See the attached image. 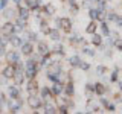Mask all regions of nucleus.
Here are the masks:
<instances>
[{"label":"nucleus","instance_id":"1","mask_svg":"<svg viewBox=\"0 0 122 114\" xmlns=\"http://www.w3.org/2000/svg\"><path fill=\"white\" fill-rule=\"evenodd\" d=\"M14 32H15V26L12 24V21H8V23H5V24L2 26V33H3V37H8V38H9Z\"/></svg>","mask_w":122,"mask_h":114},{"label":"nucleus","instance_id":"2","mask_svg":"<svg viewBox=\"0 0 122 114\" xmlns=\"http://www.w3.org/2000/svg\"><path fill=\"white\" fill-rule=\"evenodd\" d=\"M28 105L30 106V108H34V109H38L41 106L40 104V99H38L35 94H30V96L28 97Z\"/></svg>","mask_w":122,"mask_h":114},{"label":"nucleus","instance_id":"3","mask_svg":"<svg viewBox=\"0 0 122 114\" xmlns=\"http://www.w3.org/2000/svg\"><path fill=\"white\" fill-rule=\"evenodd\" d=\"M60 28L66 33H69L72 30V21L69 20V18H60Z\"/></svg>","mask_w":122,"mask_h":114},{"label":"nucleus","instance_id":"4","mask_svg":"<svg viewBox=\"0 0 122 114\" xmlns=\"http://www.w3.org/2000/svg\"><path fill=\"white\" fill-rule=\"evenodd\" d=\"M26 88H28V93L30 94H37L38 91V85H37V81H34V79H30L28 82V85H26Z\"/></svg>","mask_w":122,"mask_h":114},{"label":"nucleus","instance_id":"5","mask_svg":"<svg viewBox=\"0 0 122 114\" xmlns=\"http://www.w3.org/2000/svg\"><path fill=\"white\" fill-rule=\"evenodd\" d=\"M14 73H15V68H14L12 66H8V67H5V68H3V71H2V75L5 76V78H12Z\"/></svg>","mask_w":122,"mask_h":114},{"label":"nucleus","instance_id":"6","mask_svg":"<svg viewBox=\"0 0 122 114\" xmlns=\"http://www.w3.org/2000/svg\"><path fill=\"white\" fill-rule=\"evenodd\" d=\"M47 35H49V38H51V40L58 41V40H60V37H61V33H60V30H58V29H51Z\"/></svg>","mask_w":122,"mask_h":114},{"label":"nucleus","instance_id":"7","mask_svg":"<svg viewBox=\"0 0 122 114\" xmlns=\"http://www.w3.org/2000/svg\"><path fill=\"white\" fill-rule=\"evenodd\" d=\"M6 59H8V62H17L18 61V53L17 52H8L6 53Z\"/></svg>","mask_w":122,"mask_h":114},{"label":"nucleus","instance_id":"8","mask_svg":"<svg viewBox=\"0 0 122 114\" xmlns=\"http://www.w3.org/2000/svg\"><path fill=\"white\" fill-rule=\"evenodd\" d=\"M14 82L17 84V85H20V84H23V73H21V70H17L14 73Z\"/></svg>","mask_w":122,"mask_h":114},{"label":"nucleus","instance_id":"9","mask_svg":"<svg viewBox=\"0 0 122 114\" xmlns=\"http://www.w3.org/2000/svg\"><path fill=\"white\" fill-rule=\"evenodd\" d=\"M37 71H38L37 67H28V68H26V76H28L29 79H34L35 75H37Z\"/></svg>","mask_w":122,"mask_h":114},{"label":"nucleus","instance_id":"10","mask_svg":"<svg viewBox=\"0 0 122 114\" xmlns=\"http://www.w3.org/2000/svg\"><path fill=\"white\" fill-rule=\"evenodd\" d=\"M32 50H34V46L30 44V43H25V46L21 47V52L25 53V55H30Z\"/></svg>","mask_w":122,"mask_h":114},{"label":"nucleus","instance_id":"11","mask_svg":"<svg viewBox=\"0 0 122 114\" xmlns=\"http://www.w3.org/2000/svg\"><path fill=\"white\" fill-rule=\"evenodd\" d=\"M9 41H11V44H12V46H15V47H18V46L23 44L21 38H18V37H15V35H11L9 37Z\"/></svg>","mask_w":122,"mask_h":114},{"label":"nucleus","instance_id":"12","mask_svg":"<svg viewBox=\"0 0 122 114\" xmlns=\"http://www.w3.org/2000/svg\"><path fill=\"white\" fill-rule=\"evenodd\" d=\"M47 50H49L47 44H46L44 41H40V43H38V52H40L41 55H46V53H47Z\"/></svg>","mask_w":122,"mask_h":114},{"label":"nucleus","instance_id":"13","mask_svg":"<svg viewBox=\"0 0 122 114\" xmlns=\"http://www.w3.org/2000/svg\"><path fill=\"white\" fill-rule=\"evenodd\" d=\"M51 91L53 94H61V93H63V85H61L60 82H55V85H53V88Z\"/></svg>","mask_w":122,"mask_h":114},{"label":"nucleus","instance_id":"14","mask_svg":"<svg viewBox=\"0 0 122 114\" xmlns=\"http://www.w3.org/2000/svg\"><path fill=\"white\" fill-rule=\"evenodd\" d=\"M40 30H41L43 33H46V35L49 33V30H51V29H49V24H47V21H46V20L41 21V24H40Z\"/></svg>","mask_w":122,"mask_h":114},{"label":"nucleus","instance_id":"15","mask_svg":"<svg viewBox=\"0 0 122 114\" xmlns=\"http://www.w3.org/2000/svg\"><path fill=\"white\" fill-rule=\"evenodd\" d=\"M18 93H20V91L15 88V87H12V85L9 87V96L12 99H18Z\"/></svg>","mask_w":122,"mask_h":114},{"label":"nucleus","instance_id":"16","mask_svg":"<svg viewBox=\"0 0 122 114\" xmlns=\"http://www.w3.org/2000/svg\"><path fill=\"white\" fill-rule=\"evenodd\" d=\"M73 93H75V87H73V84H72V82H69L67 87H66V94H67V96H72Z\"/></svg>","mask_w":122,"mask_h":114},{"label":"nucleus","instance_id":"17","mask_svg":"<svg viewBox=\"0 0 122 114\" xmlns=\"http://www.w3.org/2000/svg\"><path fill=\"white\" fill-rule=\"evenodd\" d=\"M95 91H96L98 94H104L105 93V87L102 85V84H96V85H95Z\"/></svg>","mask_w":122,"mask_h":114},{"label":"nucleus","instance_id":"18","mask_svg":"<svg viewBox=\"0 0 122 114\" xmlns=\"http://www.w3.org/2000/svg\"><path fill=\"white\" fill-rule=\"evenodd\" d=\"M95 30H96V23H95V21H92L90 24L86 28V32H89V33H95Z\"/></svg>","mask_w":122,"mask_h":114},{"label":"nucleus","instance_id":"19","mask_svg":"<svg viewBox=\"0 0 122 114\" xmlns=\"http://www.w3.org/2000/svg\"><path fill=\"white\" fill-rule=\"evenodd\" d=\"M69 61H70V64H72L73 67H75V66H79V64H81V61H79V56H76V55H73Z\"/></svg>","mask_w":122,"mask_h":114},{"label":"nucleus","instance_id":"20","mask_svg":"<svg viewBox=\"0 0 122 114\" xmlns=\"http://www.w3.org/2000/svg\"><path fill=\"white\" fill-rule=\"evenodd\" d=\"M20 17L21 18H28L29 17V11H28V8H20Z\"/></svg>","mask_w":122,"mask_h":114},{"label":"nucleus","instance_id":"21","mask_svg":"<svg viewBox=\"0 0 122 114\" xmlns=\"http://www.w3.org/2000/svg\"><path fill=\"white\" fill-rule=\"evenodd\" d=\"M92 43H93V44L98 47V46H101V44H102V38L99 37V35H95V37H93V40H92Z\"/></svg>","mask_w":122,"mask_h":114},{"label":"nucleus","instance_id":"22","mask_svg":"<svg viewBox=\"0 0 122 114\" xmlns=\"http://www.w3.org/2000/svg\"><path fill=\"white\" fill-rule=\"evenodd\" d=\"M46 12H47V14H53V12H55V6H53V5H51V3H47V5H46Z\"/></svg>","mask_w":122,"mask_h":114},{"label":"nucleus","instance_id":"23","mask_svg":"<svg viewBox=\"0 0 122 114\" xmlns=\"http://www.w3.org/2000/svg\"><path fill=\"white\" fill-rule=\"evenodd\" d=\"M101 30H102V33H104V35H110V30H108V26H107L105 23H102V24H101Z\"/></svg>","mask_w":122,"mask_h":114},{"label":"nucleus","instance_id":"24","mask_svg":"<svg viewBox=\"0 0 122 114\" xmlns=\"http://www.w3.org/2000/svg\"><path fill=\"white\" fill-rule=\"evenodd\" d=\"M25 24H26V20L20 17V18L17 20V26H18V29H23V28H25Z\"/></svg>","mask_w":122,"mask_h":114},{"label":"nucleus","instance_id":"25","mask_svg":"<svg viewBox=\"0 0 122 114\" xmlns=\"http://www.w3.org/2000/svg\"><path fill=\"white\" fill-rule=\"evenodd\" d=\"M96 17H98V9H96V8L90 9V18H92V20H96Z\"/></svg>","mask_w":122,"mask_h":114},{"label":"nucleus","instance_id":"26","mask_svg":"<svg viewBox=\"0 0 122 114\" xmlns=\"http://www.w3.org/2000/svg\"><path fill=\"white\" fill-rule=\"evenodd\" d=\"M49 93H52V91H51V90H49V88H47V87H44V88H43V90H41V94H43V96H44V97H47V96H49Z\"/></svg>","mask_w":122,"mask_h":114},{"label":"nucleus","instance_id":"27","mask_svg":"<svg viewBox=\"0 0 122 114\" xmlns=\"http://www.w3.org/2000/svg\"><path fill=\"white\" fill-rule=\"evenodd\" d=\"M82 52H84V53H87V55H90V56H95V52H93V50H90V49H87V47H84V49H82Z\"/></svg>","mask_w":122,"mask_h":114},{"label":"nucleus","instance_id":"28","mask_svg":"<svg viewBox=\"0 0 122 114\" xmlns=\"http://www.w3.org/2000/svg\"><path fill=\"white\" fill-rule=\"evenodd\" d=\"M107 18H108V20H110V21H116V18H117V15L112 12V14H108V17H107Z\"/></svg>","mask_w":122,"mask_h":114},{"label":"nucleus","instance_id":"29","mask_svg":"<svg viewBox=\"0 0 122 114\" xmlns=\"http://www.w3.org/2000/svg\"><path fill=\"white\" fill-rule=\"evenodd\" d=\"M44 111H46V113H55V108H53V106H51V105L47 104V106H46V109H44Z\"/></svg>","mask_w":122,"mask_h":114},{"label":"nucleus","instance_id":"30","mask_svg":"<svg viewBox=\"0 0 122 114\" xmlns=\"http://www.w3.org/2000/svg\"><path fill=\"white\" fill-rule=\"evenodd\" d=\"M79 66H81V68H82V70H89L90 64H89V62H81V64H79Z\"/></svg>","mask_w":122,"mask_h":114},{"label":"nucleus","instance_id":"31","mask_svg":"<svg viewBox=\"0 0 122 114\" xmlns=\"http://www.w3.org/2000/svg\"><path fill=\"white\" fill-rule=\"evenodd\" d=\"M117 71H119V70H117V68H116V70L113 71V75H112V82H114V81H116V79H117Z\"/></svg>","mask_w":122,"mask_h":114},{"label":"nucleus","instance_id":"32","mask_svg":"<svg viewBox=\"0 0 122 114\" xmlns=\"http://www.w3.org/2000/svg\"><path fill=\"white\" fill-rule=\"evenodd\" d=\"M114 44H116V47L119 49V50H122V40H116V41H114Z\"/></svg>","mask_w":122,"mask_h":114},{"label":"nucleus","instance_id":"33","mask_svg":"<svg viewBox=\"0 0 122 114\" xmlns=\"http://www.w3.org/2000/svg\"><path fill=\"white\" fill-rule=\"evenodd\" d=\"M105 70H107V67H104V66L98 67V73H105Z\"/></svg>","mask_w":122,"mask_h":114},{"label":"nucleus","instance_id":"34","mask_svg":"<svg viewBox=\"0 0 122 114\" xmlns=\"http://www.w3.org/2000/svg\"><path fill=\"white\" fill-rule=\"evenodd\" d=\"M105 108L110 109V111H113V109H114V105H112L110 102H107V104H105Z\"/></svg>","mask_w":122,"mask_h":114},{"label":"nucleus","instance_id":"35","mask_svg":"<svg viewBox=\"0 0 122 114\" xmlns=\"http://www.w3.org/2000/svg\"><path fill=\"white\" fill-rule=\"evenodd\" d=\"M6 6V0H0V9H5Z\"/></svg>","mask_w":122,"mask_h":114},{"label":"nucleus","instance_id":"36","mask_svg":"<svg viewBox=\"0 0 122 114\" xmlns=\"http://www.w3.org/2000/svg\"><path fill=\"white\" fill-rule=\"evenodd\" d=\"M12 14H14V12H12V11H11V9H8L6 12H5V15H6L8 18H9V17H12Z\"/></svg>","mask_w":122,"mask_h":114},{"label":"nucleus","instance_id":"37","mask_svg":"<svg viewBox=\"0 0 122 114\" xmlns=\"http://www.w3.org/2000/svg\"><path fill=\"white\" fill-rule=\"evenodd\" d=\"M17 70H23V64L20 61H17Z\"/></svg>","mask_w":122,"mask_h":114},{"label":"nucleus","instance_id":"38","mask_svg":"<svg viewBox=\"0 0 122 114\" xmlns=\"http://www.w3.org/2000/svg\"><path fill=\"white\" fill-rule=\"evenodd\" d=\"M116 23H117V26H122V17H117L116 18Z\"/></svg>","mask_w":122,"mask_h":114},{"label":"nucleus","instance_id":"39","mask_svg":"<svg viewBox=\"0 0 122 114\" xmlns=\"http://www.w3.org/2000/svg\"><path fill=\"white\" fill-rule=\"evenodd\" d=\"M119 88H121V90H122V82H121V84H119Z\"/></svg>","mask_w":122,"mask_h":114},{"label":"nucleus","instance_id":"40","mask_svg":"<svg viewBox=\"0 0 122 114\" xmlns=\"http://www.w3.org/2000/svg\"><path fill=\"white\" fill-rule=\"evenodd\" d=\"M14 2H15V3H20V0H14Z\"/></svg>","mask_w":122,"mask_h":114},{"label":"nucleus","instance_id":"41","mask_svg":"<svg viewBox=\"0 0 122 114\" xmlns=\"http://www.w3.org/2000/svg\"><path fill=\"white\" fill-rule=\"evenodd\" d=\"M69 2H70V3H75V0H69Z\"/></svg>","mask_w":122,"mask_h":114}]
</instances>
